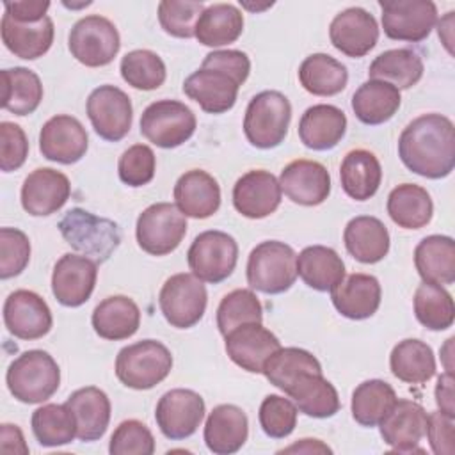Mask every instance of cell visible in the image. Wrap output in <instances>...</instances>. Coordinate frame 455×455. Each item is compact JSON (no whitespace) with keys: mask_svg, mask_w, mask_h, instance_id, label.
<instances>
[{"mask_svg":"<svg viewBox=\"0 0 455 455\" xmlns=\"http://www.w3.org/2000/svg\"><path fill=\"white\" fill-rule=\"evenodd\" d=\"M32 432L41 446L55 448L76 437V421L66 403H46L32 412Z\"/></svg>","mask_w":455,"mask_h":455,"instance_id":"44","label":"cell"},{"mask_svg":"<svg viewBox=\"0 0 455 455\" xmlns=\"http://www.w3.org/2000/svg\"><path fill=\"white\" fill-rule=\"evenodd\" d=\"M249 419L247 414L233 403L213 407L204 423V443L215 455L236 453L247 441Z\"/></svg>","mask_w":455,"mask_h":455,"instance_id":"27","label":"cell"},{"mask_svg":"<svg viewBox=\"0 0 455 455\" xmlns=\"http://www.w3.org/2000/svg\"><path fill=\"white\" fill-rule=\"evenodd\" d=\"M304 371H322V364L311 352L299 347L277 348L263 366L267 380L281 391H286V387Z\"/></svg>","mask_w":455,"mask_h":455,"instance_id":"47","label":"cell"},{"mask_svg":"<svg viewBox=\"0 0 455 455\" xmlns=\"http://www.w3.org/2000/svg\"><path fill=\"white\" fill-rule=\"evenodd\" d=\"M300 85L313 96L339 94L348 82L345 64L327 53H313L306 57L299 68Z\"/></svg>","mask_w":455,"mask_h":455,"instance_id":"43","label":"cell"},{"mask_svg":"<svg viewBox=\"0 0 455 455\" xmlns=\"http://www.w3.org/2000/svg\"><path fill=\"white\" fill-rule=\"evenodd\" d=\"M281 204L279 180L263 169L242 174L233 187V206L247 219H265Z\"/></svg>","mask_w":455,"mask_h":455,"instance_id":"22","label":"cell"},{"mask_svg":"<svg viewBox=\"0 0 455 455\" xmlns=\"http://www.w3.org/2000/svg\"><path fill=\"white\" fill-rule=\"evenodd\" d=\"M0 32L4 44L11 53L25 60H36L52 48L55 28L50 16H44L41 21L21 23L4 12Z\"/></svg>","mask_w":455,"mask_h":455,"instance_id":"30","label":"cell"},{"mask_svg":"<svg viewBox=\"0 0 455 455\" xmlns=\"http://www.w3.org/2000/svg\"><path fill=\"white\" fill-rule=\"evenodd\" d=\"M382 28L389 39L419 43L437 21V7L430 0H382Z\"/></svg>","mask_w":455,"mask_h":455,"instance_id":"13","label":"cell"},{"mask_svg":"<svg viewBox=\"0 0 455 455\" xmlns=\"http://www.w3.org/2000/svg\"><path fill=\"white\" fill-rule=\"evenodd\" d=\"M108 451L112 455H151L155 451V437L142 421L124 419L116 427Z\"/></svg>","mask_w":455,"mask_h":455,"instance_id":"52","label":"cell"},{"mask_svg":"<svg viewBox=\"0 0 455 455\" xmlns=\"http://www.w3.org/2000/svg\"><path fill=\"white\" fill-rule=\"evenodd\" d=\"M332 46L347 57L359 59L373 50L379 41V25L373 14L363 7H348L338 12L329 25Z\"/></svg>","mask_w":455,"mask_h":455,"instance_id":"19","label":"cell"},{"mask_svg":"<svg viewBox=\"0 0 455 455\" xmlns=\"http://www.w3.org/2000/svg\"><path fill=\"white\" fill-rule=\"evenodd\" d=\"M396 402V393L386 380L370 379L361 382L352 393V418L363 427H375Z\"/></svg>","mask_w":455,"mask_h":455,"instance_id":"45","label":"cell"},{"mask_svg":"<svg viewBox=\"0 0 455 455\" xmlns=\"http://www.w3.org/2000/svg\"><path fill=\"white\" fill-rule=\"evenodd\" d=\"M412 304L418 322L428 331H444L453 325V299L443 286L421 283L414 291Z\"/></svg>","mask_w":455,"mask_h":455,"instance_id":"46","label":"cell"},{"mask_svg":"<svg viewBox=\"0 0 455 455\" xmlns=\"http://www.w3.org/2000/svg\"><path fill=\"white\" fill-rule=\"evenodd\" d=\"M297 409L309 418H331L341 403L336 387L322 375V371L300 373L284 391Z\"/></svg>","mask_w":455,"mask_h":455,"instance_id":"31","label":"cell"},{"mask_svg":"<svg viewBox=\"0 0 455 455\" xmlns=\"http://www.w3.org/2000/svg\"><path fill=\"white\" fill-rule=\"evenodd\" d=\"M5 12L21 23H34L41 21L50 9V2L46 0H14L4 2Z\"/></svg>","mask_w":455,"mask_h":455,"instance_id":"58","label":"cell"},{"mask_svg":"<svg viewBox=\"0 0 455 455\" xmlns=\"http://www.w3.org/2000/svg\"><path fill=\"white\" fill-rule=\"evenodd\" d=\"M98 263L87 256L62 254L52 272V293L59 304L78 307L85 304L96 286Z\"/></svg>","mask_w":455,"mask_h":455,"instance_id":"15","label":"cell"},{"mask_svg":"<svg viewBox=\"0 0 455 455\" xmlns=\"http://www.w3.org/2000/svg\"><path fill=\"white\" fill-rule=\"evenodd\" d=\"M187 235V217L171 203L149 204L137 219L139 247L151 256L171 254Z\"/></svg>","mask_w":455,"mask_h":455,"instance_id":"9","label":"cell"},{"mask_svg":"<svg viewBox=\"0 0 455 455\" xmlns=\"http://www.w3.org/2000/svg\"><path fill=\"white\" fill-rule=\"evenodd\" d=\"M453 11L446 12V16L439 21L437 25V32H439V37L443 39L446 50L451 53V27H453Z\"/></svg>","mask_w":455,"mask_h":455,"instance_id":"62","label":"cell"},{"mask_svg":"<svg viewBox=\"0 0 455 455\" xmlns=\"http://www.w3.org/2000/svg\"><path fill=\"white\" fill-rule=\"evenodd\" d=\"M400 91L382 80H366L352 96V110L355 117L370 126L389 121L400 108Z\"/></svg>","mask_w":455,"mask_h":455,"instance_id":"37","label":"cell"},{"mask_svg":"<svg viewBox=\"0 0 455 455\" xmlns=\"http://www.w3.org/2000/svg\"><path fill=\"white\" fill-rule=\"evenodd\" d=\"M201 68H213L233 76L240 85L247 80L251 71V60L247 53L240 50H213L204 59Z\"/></svg>","mask_w":455,"mask_h":455,"instance_id":"57","label":"cell"},{"mask_svg":"<svg viewBox=\"0 0 455 455\" xmlns=\"http://www.w3.org/2000/svg\"><path fill=\"white\" fill-rule=\"evenodd\" d=\"M0 451L2 453H20L27 455L28 446L23 439V434L18 425L12 423H2L0 428Z\"/></svg>","mask_w":455,"mask_h":455,"instance_id":"59","label":"cell"},{"mask_svg":"<svg viewBox=\"0 0 455 455\" xmlns=\"http://www.w3.org/2000/svg\"><path fill=\"white\" fill-rule=\"evenodd\" d=\"M119 71L128 85L140 91L158 89L167 76V69L162 57L151 50L128 52L121 59Z\"/></svg>","mask_w":455,"mask_h":455,"instance_id":"48","label":"cell"},{"mask_svg":"<svg viewBox=\"0 0 455 455\" xmlns=\"http://www.w3.org/2000/svg\"><path fill=\"white\" fill-rule=\"evenodd\" d=\"M28 156V139L23 128L11 121L0 123V169L11 172L20 169Z\"/></svg>","mask_w":455,"mask_h":455,"instance_id":"55","label":"cell"},{"mask_svg":"<svg viewBox=\"0 0 455 455\" xmlns=\"http://www.w3.org/2000/svg\"><path fill=\"white\" fill-rule=\"evenodd\" d=\"M435 403L439 411L455 416V403H453V373H443L437 377L435 384Z\"/></svg>","mask_w":455,"mask_h":455,"instance_id":"60","label":"cell"},{"mask_svg":"<svg viewBox=\"0 0 455 455\" xmlns=\"http://www.w3.org/2000/svg\"><path fill=\"white\" fill-rule=\"evenodd\" d=\"M66 405L71 409L76 421V437L84 443L98 441L107 432L110 421V400L107 393L96 386H87L73 391Z\"/></svg>","mask_w":455,"mask_h":455,"instance_id":"29","label":"cell"},{"mask_svg":"<svg viewBox=\"0 0 455 455\" xmlns=\"http://www.w3.org/2000/svg\"><path fill=\"white\" fill-rule=\"evenodd\" d=\"M348 254L359 263L373 265L389 252V231L384 222L371 215H359L348 220L343 231Z\"/></svg>","mask_w":455,"mask_h":455,"instance_id":"32","label":"cell"},{"mask_svg":"<svg viewBox=\"0 0 455 455\" xmlns=\"http://www.w3.org/2000/svg\"><path fill=\"white\" fill-rule=\"evenodd\" d=\"M62 238L71 249L105 263L121 243V228L105 217H98L84 208H71L57 224Z\"/></svg>","mask_w":455,"mask_h":455,"instance_id":"2","label":"cell"},{"mask_svg":"<svg viewBox=\"0 0 455 455\" xmlns=\"http://www.w3.org/2000/svg\"><path fill=\"white\" fill-rule=\"evenodd\" d=\"M156 158L149 146L133 144L130 146L117 162L119 180L128 187L148 185L155 178Z\"/></svg>","mask_w":455,"mask_h":455,"instance_id":"54","label":"cell"},{"mask_svg":"<svg viewBox=\"0 0 455 455\" xmlns=\"http://www.w3.org/2000/svg\"><path fill=\"white\" fill-rule=\"evenodd\" d=\"M87 117L94 132L108 142L124 139L132 128L133 108L130 96L116 85L96 87L85 103Z\"/></svg>","mask_w":455,"mask_h":455,"instance_id":"12","label":"cell"},{"mask_svg":"<svg viewBox=\"0 0 455 455\" xmlns=\"http://www.w3.org/2000/svg\"><path fill=\"white\" fill-rule=\"evenodd\" d=\"M291 451H299V453H331L332 450L318 439H300L299 443H295V444H291L284 450H279V453H291Z\"/></svg>","mask_w":455,"mask_h":455,"instance_id":"61","label":"cell"},{"mask_svg":"<svg viewBox=\"0 0 455 455\" xmlns=\"http://www.w3.org/2000/svg\"><path fill=\"white\" fill-rule=\"evenodd\" d=\"M297 405L281 395H267L259 405V425L261 430L272 439L288 437L297 425Z\"/></svg>","mask_w":455,"mask_h":455,"instance_id":"51","label":"cell"},{"mask_svg":"<svg viewBox=\"0 0 455 455\" xmlns=\"http://www.w3.org/2000/svg\"><path fill=\"white\" fill-rule=\"evenodd\" d=\"M414 265L423 283L451 284L455 281V242L446 235L425 236L414 249Z\"/></svg>","mask_w":455,"mask_h":455,"instance_id":"34","label":"cell"},{"mask_svg":"<svg viewBox=\"0 0 455 455\" xmlns=\"http://www.w3.org/2000/svg\"><path fill=\"white\" fill-rule=\"evenodd\" d=\"M174 203L185 217L208 219L220 206V187L217 180L203 169L181 174L174 185Z\"/></svg>","mask_w":455,"mask_h":455,"instance_id":"26","label":"cell"},{"mask_svg":"<svg viewBox=\"0 0 455 455\" xmlns=\"http://www.w3.org/2000/svg\"><path fill=\"white\" fill-rule=\"evenodd\" d=\"M427 416V411L418 402L396 398L379 423L384 443L400 453L423 451L418 444L425 437Z\"/></svg>","mask_w":455,"mask_h":455,"instance_id":"20","label":"cell"},{"mask_svg":"<svg viewBox=\"0 0 455 455\" xmlns=\"http://www.w3.org/2000/svg\"><path fill=\"white\" fill-rule=\"evenodd\" d=\"M5 382L18 402L41 403L57 393L60 370L48 352L34 348L23 352L9 364Z\"/></svg>","mask_w":455,"mask_h":455,"instance_id":"3","label":"cell"},{"mask_svg":"<svg viewBox=\"0 0 455 455\" xmlns=\"http://www.w3.org/2000/svg\"><path fill=\"white\" fill-rule=\"evenodd\" d=\"M387 213L398 228L419 229L432 220L434 203L423 187L402 183L387 196Z\"/></svg>","mask_w":455,"mask_h":455,"instance_id":"41","label":"cell"},{"mask_svg":"<svg viewBox=\"0 0 455 455\" xmlns=\"http://www.w3.org/2000/svg\"><path fill=\"white\" fill-rule=\"evenodd\" d=\"M204 11L203 2H180L162 0L158 4L160 27L172 37L190 39L196 37V23Z\"/></svg>","mask_w":455,"mask_h":455,"instance_id":"50","label":"cell"},{"mask_svg":"<svg viewBox=\"0 0 455 455\" xmlns=\"http://www.w3.org/2000/svg\"><path fill=\"white\" fill-rule=\"evenodd\" d=\"M263 322V306L249 288H236L224 295L217 307V327L222 336L242 323Z\"/></svg>","mask_w":455,"mask_h":455,"instance_id":"49","label":"cell"},{"mask_svg":"<svg viewBox=\"0 0 455 455\" xmlns=\"http://www.w3.org/2000/svg\"><path fill=\"white\" fill-rule=\"evenodd\" d=\"M203 418V396L185 387H176L164 393L155 409V419L160 432L172 441L187 439L196 434Z\"/></svg>","mask_w":455,"mask_h":455,"instance_id":"14","label":"cell"},{"mask_svg":"<svg viewBox=\"0 0 455 455\" xmlns=\"http://www.w3.org/2000/svg\"><path fill=\"white\" fill-rule=\"evenodd\" d=\"M453 341H455V338H448V339H446V345L441 348V354H443V359H444L446 373H453V370H451V347H453Z\"/></svg>","mask_w":455,"mask_h":455,"instance_id":"63","label":"cell"},{"mask_svg":"<svg viewBox=\"0 0 455 455\" xmlns=\"http://www.w3.org/2000/svg\"><path fill=\"white\" fill-rule=\"evenodd\" d=\"M164 318L176 329L194 327L204 315L208 304L206 286L188 272L171 275L158 295Z\"/></svg>","mask_w":455,"mask_h":455,"instance_id":"11","label":"cell"},{"mask_svg":"<svg viewBox=\"0 0 455 455\" xmlns=\"http://www.w3.org/2000/svg\"><path fill=\"white\" fill-rule=\"evenodd\" d=\"M297 275L316 291H331L345 277V263L334 249L309 245L297 256Z\"/></svg>","mask_w":455,"mask_h":455,"instance_id":"36","label":"cell"},{"mask_svg":"<svg viewBox=\"0 0 455 455\" xmlns=\"http://www.w3.org/2000/svg\"><path fill=\"white\" fill-rule=\"evenodd\" d=\"M240 84L213 68L196 69L185 82L183 92L208 114H224L236 103Z\"/></svg>","mask_w":455,"mask_h":455,"instance_id":"24","label":"cell"},{"mask_svg":"<svg viewBox=\"0 0 455 455\" xmlns=\"http://www.w3.org/2000/svg\"><path fill=\"white\" fill-rule=\"evenodd\" d=\"M224 341L228 357L249 373H263L267 359L281 348L277 336L256 322L235 327L224 336Z\"/></svg>","mask_w":455,"mask_h":455,"instance_id":"18","label":"cell"},{"mask_svg":"<svg viewBox=\"0 0 455 455\" xmlns=\"http://www.w3.org/2000/svg\"><path fill=\"white\" fill-rule=\"evenodd\" d=\"M380 283L370 274H350L343 277L332 290L331 300L336 311L350 320H364L377 313L380 306Z\"/></svg>","mask_w":455,"mask_h":455,"instance_id":"25","label":"cell"},{"mask_svg":"<svg viewBox=\"0 0 455 455\" xmlns=\"http://www.w3.org/2000/svg\"><path fill=\"white\" fill-rule=\"evenodd\" d=\"M428 444L435 455H453L455 446V416L446 414L443 411H434L427 416V430Z\"/></svg>","mask_w":455,"mask_h":455,"instance_id":"56","label":"cell"},{"mask_svg":"<svg viewBox=\"0 0 455 455\" xmlns=\"http://www.w3.org/2000/svg\"><path fill=\"white\" fill-rule=\"evenodd\" d=\"M196 126L197 121L192 108L176 100L153 101L140 116V133L164 149L185 144L194 135Z\"/></svg>","mask_w":455,"mask_h":455,"instance_id":"7","label":"cell"},{"mask_svg":"<svg viewBox=\"0 0 455 455\" xmlns=\"http://www.w3.org/2000/svg\"><path fill=\"white\" fill-rule=\"evenodd\" d=\"M339 180L343 192L355 201L373 197L382 181V167L379 158L368 149H352L339 165Z\"/></svg>","mask_w":455,"mask_h":455,"instance_id":"35","label":"cell"},{"mask_svg":"<svg viewBox=\"0 0 455 455\" xmlns=\"http://www.w3.org/2000/svg\"><path fill=\"white\" fill-rule=\"evenodd\" d=\"M4 323L14 338L39 339L50 332L53 316L41 295L16 290L4 302Z\"/></svg>","mask_w":455,"mask_h":455,"instance_id":"17","label":"cell"},{"mask_svg":"<svg viewBox=\"0 0 455 455\" xmlns=\"http://www.w3.org/2000/svg\"><path fill=\"white\" fill-rule=\"evenodd\" d=\"M89 148V137L84 124L68 114L50 117L39 132L41 155L57 164L71 165L82 160Z\"/></svg>","mask_w":455,"mask_h":455,"instance_id":"16","label":"cell"},{"mask_svg":"<svg viewBox=\"0 0 455 455\" xmlns=\"http://www.w3.org/2000/svg\"><path fill=\"white\" fill-rule=\"evenodd\" d=\"M2 108L14 116H28L43 100V84L28 68L2 69Z\"/></svg>","mask_w":455,"mask_h":455,"instance_id":"42","label":"cell"},{"mask_svg":"<svg viewBox=\"0 0 455 455\" xmlns=\"http://www.w3.org/2000/svg\"><path fill=\"white\" fill-rule=\"evenodd\" d=\"M389 368L391 373L405 384H423L435 375V355L425 341L407 338L393 347Z\"/></svg>","mask_w":455,"mask_h":455,"instance_id":"39","label":"cell"},{"mask_svg":"<svg viewBox=\"0 0 455 455\" xmlns=\"http://www.w3.org/2000/svg\"><path fill=\"white\" fill-rule=\"evenodd\" d=\"M91 323L94 332L103 339H128L139 331L140 309L133 299L126 295H112L94 307Z\"/></svg>","mask_w":455,"mask_h":455,"instance_id":"33","label":"cell"},{"mask_svg":"<svg viewBox=\"0 0 455 455\" xmlns=\"http://www.w3.org/2000/svg\"><path fill=\"white\" fill-rule=\"evenodd\" d=\"M243 32V14L233 4H212L204 7L196 23V39L212 48L235 43Z\"/></svg>","mask_w":455,"mask_h":455,"instance_id":"38","label":"cell"},{"mask_svg":"<svg viewBox=\"0 0 455 455\" xmlns=\"http://www.w3.org/2000/svg\"><path fill=\"white\" fill-rule=\"evenodd\" d=\"M71 55L87 68H101L114 60L121 48L116 25L100 14L80 18L68 37Z\"/></svg>","mask_w":455,"mask_h":455,"instance_id":"8","label":"cell"},{"mask_svg":"<svg viewBox=\"0 0 455 455\" xmlns=\"http://www.w3.org/2000/svg\"><path fill=\"white\" fill-rule=\"evenodd\" d=\"M172 370L171 350L156 339L123 347L116 357V375L126 387L144 391L160 384Z\"/></svg>","mask_w":455,"mask_h":455,"instance_id":"4","label":"cell"},{"mask_svg":"<svg viewBox=\"0 0 455 455\" xmlns=\"http://www.w3.org/2000/svg\"><path fill=\"white\" fill-rule=\"evenodd\" d=\"M187 261L196 277L204 283H222L228 279L238 261L236 240L219 229L199 233L187 252Z\"/></svg>","mask_w":455,"mask_h":455,"instance_id":"10","label":"cell"},{"mask_svg":"<svg viewBox=\"0 0 455 455\" xmlns=\"http://www.w3.org/2000/svg\"><path fill=\"white\" fill-rule=\"evenodd\" d=\"M398 156L414 174L441 180L455 167V128L443 114L412 119L398 139Z\"/></svg>","mask_w":455,"mask_h":455,"instance_id":"1","label":"cell"},{"mask_svg":"<svg viewBox=\"0 0 455 455\" xmlns=\"http://www.w3.org/2000/svg\"><path fill=\"white\" fill-rule=\"evenodd\" d=\"M290 121V100L279 91H261L245 108L243 133L251 146L258 149H272L284 140Z\"/></svg>","mask_w":455,"mask_h":455,"instance_id":"5","label":"cell"},{"mask_svg":"<svg viewBox=\"0 0 455 455\" xmlns=\"http://www.w3.org/2000/svg\"><path fill=\"white\" fill-rule=\"evenodd\" d=\"M281 192L300 206H318L331 194V174L327 167L315 160H293L279 176Z\"/></svg>","mask_w":455,"mask_h":455,"instance_id":"21","label":"cell"},{"mask_svg":"<svg viewBox=\"0 0 455 455\" xmlns=\"http://www.w3.org/2000/svg\"><path fill=\"white\" fill-rule=\"evenodd\" d=\"M425 66L419 57L411 48H393L386 50L373 59L368 68L370 80H382L400 89H411L423 76Z\"/></svg>","mask_w":455,"mask_h":455,"instance_id":"40","label":"cell"},{"mask_svg":"<svg viewBox=\"0 0 455 455\" xmlns=\"http://www.w3.org/2000/svg\"><path fill=\"white\" fill-rule=\"evenodd\" d=\"M71 194V183L60 171L39 167L21 185V206L32 217H46L59 212Z\"/></svg>","mask_w":455,"mask_h":455,"instance_id":"23","label":"cell"},{"mask_svg":"<svg viewBox=\"0 0 455 455\" xmlns=\"http://www.w3.org/2000/svg\"><path fill=\"white\" fill-rule=\"evenodd\" d=\"M240 5L245 7V9H249V11H256V12H258V11H265V9L272 7L274 4H272V2H267V4H261V5H258V4H256V5H251L249 2H242V0H240Z\"/></svg>","mask_w":455,"mask_h":455,"instance_id":"64","label":"cell"},{"mask_svg":"<svg viewBox=\"0 0 455 455\" xmlns=\"http://www.w3.org/2000/svg\"><path fill=\"white\" fill-rule=\"evenodd\" d=\"M297 279V254L279 240L258 243L247 259V283L251 290L277 295L291 288Z\"/></svg>","mask_w":455,"mask_h":455,"instance_id":"6","label":"cell"},{"mask_svg":"<svg viewBox=\"0 0 455 455\" xmlns=\"http://www.w3.org/2000/svg\"><path fill=\"white\" fill-rule=\"evenodd\" d=\"M30 261V240L16 228L0 229V279L20 275Z\"/></svg>","mask_w":455,"mask_h":455,"instance_id":"53","label":"cell"},{"mask_svg":"<svg viewBox=\"0 0 455 455\" xmlns=\"http://www.w3.org/2000/svg\"><path fill=\"white\" fill-rule=\"evenodd\" d=\"M347 132V116L341 108L318 103L304 110L299 121V139L313 151L336 148Z\"/></svg>","mask_w":455,"mask_h":455,"instance_id":"28","label":"cell"}]
</instances>
